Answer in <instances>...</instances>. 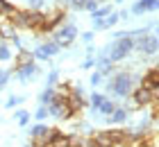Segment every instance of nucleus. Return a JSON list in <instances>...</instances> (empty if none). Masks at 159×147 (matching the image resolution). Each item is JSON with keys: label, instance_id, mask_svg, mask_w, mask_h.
I'll list each match as a JSON object with an SVG mask.
<instances>
[{"label": "nucleus", "instance_id": "obj_13", "mask_svg": "<svg viewBox=\"0 0 159 147\" xmlns=\"http://www.w3.org/2000/svg\"><path fill=\"white\" fill-rule=\"evenodd\" d=\"M127 120V109H114V113L109 115V122H114V124H123Z\"/></svg>", "mask_w": 159, "mask_h": 147}, {"label": "nucleus", "instance_id": "obj_22", "mask_svg": "<svg viewBox=\"0 0 159 147\" xmlns=\"http://www.w3.org/2000/svg\"><path fill=\"white\" fill-rule=\"evenodd\" d=\"M7 59H11V52L5 43H0V61H7Z\"/></svg>", "mask_w": 159, "mask_h": 147}, {"label": "nucleus", "instance_id": "obj_24", "mask_svg": "<svg viewBox=\"0 0 159 147\" xmlns=\"http://www.w3.org/2000/svg\"><path fill=\"white\" fill-rule=\"evenodd\" d=\"M34 115H37V120H43L46 115H50V113H48V106H39V109H37V113H34Z\"/></svg>", "mask_w": 159, "mask_h": 147}, {"label": "nucleus", "instance_id": "obj_16", "mask_svg": "<svg viewBox=\"0 0 159 147\" xmlns=\"http://www.w3.org/2000/svg\"><path fill=\"white\" fill-rule=\"evenodd\" d=\"M91 14H93V20H100V18L105 20V18L111 14V7H109V5H102V7H98V9L91 11Z\"/></svg>", "mask_w": 159, "mask_h": 147}, {"label": "nucleus", "instance_id": "obj_33", "mask_svg": "<svg viewBox=\"0 0 159 147\" xmlns=\"http://www.w3.org/2000/svg\"><path fill=\"white\" fill-rule=\"evenodd\" d=\"M25 147H37V145H34V143H32V145H25Z\"/></svg>", "mask_w": 159, "mask_h": 147}, {"label": "nucleus", "instance_id": "obj_2", "mask_svg": "<svg viewBox=\"0 0 159 147\" xmlns=\"http://www.w3.org/2000/svg\"><path fill=\"white\" fill-rule=\"evenodd\" d=\"M132 86H134V79L129 72H116L114 79L109 82V93L116 95V97H127L132 93Z\"/></svg>", "mask_w": 159, "mask_h": 147}, {"label": "nucleus", "instance_id": "obj_35", "mask_svg": "<svg viewBox=\"0 0 159 147\" xmlns=\"http://www.w3.org/2000/svg\"><path fill=\"white\" fill-rule=\"evenodd\" d=\"M116 2H123V0H116Z\"/></svg>", "mask_w": 159, "mask_h": 147}, {"label": "nucleus", "instance_id": "obj_17", "mask_svg": "<svg viewBox=\"0 0 159 147\" xmlns=\"http://www.w3.org/2000/svg\"><path fill=\"white\" fill-rule=\"evenodd\" d=\"M98 68H100V75H109V72H111V68H114V63H111L107 57H100Z\"/></svg>", "mask_w": 159, "mask_h": 147}, {"label": "nucleus", "instance_id": "obj_32", "mask_svg": "<svg viewBox=\"0 0 159 147\" xmlns=\"http://www.w3.org/2000/svg\"><path fill=\"white\" fill-rule=\"evenodd\" d=\"M155 36H157V39H159V25H157V34H155Z\"/></svg>", "mask_w": 159, "mask_h": 147}, {"label": "nucleus", "instance_id": "obj_29", "mask_svg": "<svg viewBox=\"0 0 159 147\" xmlns=\"http://www.w3.org/2000/svg\"><path fill=\"white\" fill-rule=\"evenodd\" d=\"M11 41H14V45H16L18 50H23V43H20V39H18V36H16V34H14V36H11Z\"/></svg>", "mask_w": 159, "mask_h": 147}, {"label": "nucleus", "instance_id": "obj_34", "mask_svg": "<svg viewBox=\"0 0 159 147\" xmlns=\"http://www.w3.org/2000/svg\"><path fill=\"white\" fill-rule=\"evenodd\" d=\"M66 2H73V0H66Z\"/></svg>", "mask_w": 159, "mask_h": 147}, {"label": "nucleus", "instance_id": "obj_11", "mask_svg": "<svg viewBox=\"0 0 159 147\" xmlns=\"http://www.w3.org/2000/svg\"><path fill=\"white\" fill-rule=\"evenodd\" d=\"M50 134V129L46 127V124H34V127H30V136L34 138V141H46V136Z\"/></svg>", "mask_w": 159, "mask_h": 147}, {"label": "nucleus", "instance_id": "obj_12", "mask_svg": "<svg viewBox=\"0 0 159 147\" xmlns=\"http://www.w3.org/2000/svg\"><path fill=\"white\" fill-rule=\"evenodd\" d=\"M16 72H18V77H20V79H27V77H32L34 72H37V66H34V61L20 63L18 68H16Z\"/></svg>", "mask_w": 159, "mask_h": 147}, {"label": "nucleus", "instance_id": "obj_31", "mask_svg": "<svg viewBox=\"0 0 159 147\" xmlns=\"http://www.w3.org/2000/svg\"><path fill=\"white\" fill-rule=\"evenodd\" d=\"M150 93H152V97H157V100H159V84H157V86H155Z\"/></svg>", "mask_w": 159, "mask_h": 147}, {"label": "nucleus", "instance_id": "obj_9", "mask_svg": "<svg viewBox=\"0 0 159 147\" xmlns=\"http://www.w3.org/2000/svg\"><path fill=\"white\" fill-rule=\"evenodd\" d=\"M159 84V70H150L146 77H143L141 82V88H146V91H152V88Z\"/></svg>", "mask_w": 159, "mask_h": 147}, {"label": "nucleus", "instance_id": "obj_19", "mask_svg": "<svg viewBox=\"0 0 159 147\" xmlns=\"http://www.w3.org/2000/svg\"><path fill=\"white\" fill-rule=\"evenodd\" d=\"M16 120H18V124H20V127H25V124L30 122V113L20 109V111H16Z\"/></svg>", "mask_w": 159, "mask_h": 147}, {"label": "nucleus", "instance_id": "obj_4", "mask_svg": "<svg viewBox=\"0 0 159 147\" xmlns=\"http://www.w3.org/2000/svg\"><path fill=\"white\" fill-rule=\"evenodd\" d=\"M75 36H77V27H75L73 23L64 25L59 32H57V43H59V48H61V45H68V43L73 41Z\"/></svg>", "mask_w": 159, "mask_h": 147}, {"label": "nucleus", "instance_id": "obj_7", "mask_svg": "<svg viewBox=\"0 0 159 147\" xmlns=\"http://www.w3.org/2000/svg\"><path fill=\"white\" fill-rule=\"evenodd\" d=\"M43 23H46V14L27 11V27L30 29H43Z\"/></svg>", "mask_w": 159, "mask_h": 147}, {"label": "nucleus", "instance_id": "obj_36", "mask_svg": "<svg viewBox=\"0 0 159 147\" xmlns=\"http://www.w3.org/2000/svg\"><path fill=\"white\" fill-rule=\"evenodd\" d=\"M84 2H86V0H84Z\"/></svg>", "mask_w": 159, "mask_h": 147}, {"label": "nucleus", "instance_id": "obj_26", "mask_svg": "<svg viewBox=\"0 0 159 147\" xmlns=\"http://www.w3.org/2000/svg\"><path fill=\"white\" fill-rule=\"evenodd\" d=\"M7 79H9V72H7V70H0V86H5Z\"/></svg>", "mask_w": 159, "mask_h": 147}, {"label": "nucleus", "instance_id": "obj_5", "mask_svg": "<svg viewBox=\"0 0 159 147\" xmlns=\"http://www.w3.org/2000/svg\"><path fill=\"white\" fill-rule=\"evenodd\" d=\"M66 104H68L70 111H80V109L84 106V97H82V91H80V88H75L73 93L66 95Z\"/></svg>", "mask_w": 159, "mask_h": 147}, {"label": "nucleus", "instance_id": "obj_15", "mask_svg": "<svg viewBox=\"0 0 159 147\" xmlns=\"http://www.w3.org/2000/svg\"><path fill=\"white\" fill-rule=\"evenodd\" d=\"M57 95H59V93H57L55 88H50V86H48L46 91L41 93V102H43V106H46V104H50V102H55V100H57Z\"/></svg>", "mask_w": 159, "mask_h": 147}, {"label": "nucleus", "instance_id": "obj_14", "mask_svg": "<svg viewBox=\"0 0 159 147\" xmlns=\"http://www.w3.org/2000/svg\"><path fill=\"white\" fill-rule=\"evenodd\" d=\"M114 109H116V104L109 100V97H105L102 102H100V106H98V111L102 113V115H111L114 113Z\"/></svg>", "mask_w": 159, "mask_h": 147}, {"label": "nucleus", "instance_id": "obj_27", "mask_svg": "<svg viewBox=\"0 0 159 147\" xmlns=\"http://www.w3.org/2000/svg\"><path fill=\"white\" fill-rule=\"evenodd\" d=\"M100 79H102V77H100V72H93V75H91V84H93V86H98V84H100Z\"/></svg>", "mask_w": 159, "mask_h": 147}, {"label": "nucleus", "instance_id": "obj_10", "mask_svg": "<svg viewBox=\"0 0 159 147\" xmlns=\"http://www.w3.org/2000/svg\"><path fill=\"white\" fill-rule=\"evenodd\" d=\"M118 20H120L118 11H111L105 20H96V29H107V27H114V25L118 23Z\"/></svg>", "mask_w": 159, "mask_h": 147}, {"label": "nucleus", "instance_id": "obj_28", "mask_svg": "<svg viewBox=\"0 0 159 147\" xmlns=\"http://www.w3.org/2000/svg\"><path fill=\"white\" fill-rule=\"evenodd\" d=\"M41 5H43V0H30V7H32L34 11H37V9H39Z\"/></svg>", "mask_w": 159, "mask_h": 147}, {"label": "nucleus", "instance_id": "obj_23", "mask_svg": "<svg viewBox=\"0 0 159 147\" xmlns=\"http://www.w3.org/2000/svg\"><path fill=\"white\" fill-rule=\"evenodd\" d=\"M98 5H100V0H86V2H84V9L96 11V9H98Z\"/></svg>", "mask_w": 159, "mask_h": 147}, {"label": "nucleus", "instance_id": "obj_3", "mask_svg": "<svg viewBox=\"0 0 159 147\" xmlns=\"http://www.w3.org/2000/svg\"><path fill=\"white\" fill-rule=\"evenodd\" d=\"M134 50L143 54H157L159 50V39L152 34H143L141 39H134Z\"/></svg>", "mask_w": 159, "mask_h": 147}, {"label": "nucleus", "instance_id": "obj_25", "mask_svg": "<svg viewBox=\"0 0 159 147\" xmlns=\"http://www.w3.org/2000/svg\"><path fill=\"white\" fill-rule=\"evenodd\" d=\"M18 104H20V97H16V95H11V97L7 100V104H5V106H7V109H11V106H18Z\"/></svg>", "mask_w": 159, "mask_h": 147}, {"label": "nucleus", "instance_id": "obj_8", "mask_svg": "<svg viewBox=\"0 0 159 147\" xmlns=\"http://www.w3.org/2000/svg\"><path fill=\"white\" fill-rule=\"evenodd\" d=\"M132 100H134V104L136 106H146L148 104V102L150 100H152V93H150V91H146V88H136V91L132 93Z\"/></svg>", "mask_w": 159, "mask_h": 147}, {"label": "nucleus", "instance_id": "obj_21", "mask_svg": "<svg viewBox=\"0 0 159 147\" xmlns=\"http://www.w3.org/2000/svg\"><path fill=\"white\" fill-rule=\"evenodd\" d=\"M32 54H34V59H48V57H50V54H48V50H46V45H39Z\"/></svg>", "mask_w": 159, "mask_h": 147}, {"label": "nucleus", "instance_id": "obj_18", "mask_svg": "<svg viewBox=\"0 0 159 147\" xmlns=\"http://www.w3.org/2000/svg\"><path fill=\"white\" fill-rule=\"evenodd\" d=\"M102 100H105L102 93H91V109H93V111H98V106H100Z\"/></svg>", "mask_w": 159, "mask_h": 147}, {"label": "nucleus", "instance_id": "obj_1", "mask_svg": "<svg viewBox=\"0 0 159 147\" xmlns=\"http://www.w3.org/2000/svg\"><path fill=\"white\" fill-rule=\"evenodd\" d=\"M132 50H134V39H129V36H116V41H114L109 45V50H107V59H109L111 63L123 61Z\"/></svg>", "mask_w": 159, "mask_h": 147}, {"label": "nucleus", "instance_id": "obj_6", "mask_svg": "<svg viewBox=\"0 0 159 147\" xmlns=\"http://www.w3.org/2000/svg\"><path fill=\"white\" fill-rule=\"evenodd\" d=\"M155 9H159V0H139V2L132 5V14H146Z\"/></svg>", "mask_w": 159, "mask_h": 147}, {"label": "nucleus", "instance_id": "obj_20", "mask_svg": "<svg viewBox=\"0 0 159 147\" xmlns=\"http://www.w3.org/2000/svg\"><path fill=\"white\" fill-rule=\"evenodd\" d=\"M43 45H46V50H48L50 57H55L57 52H59V43H57V41H48V43H43Z\"/></svg>", "mask_w": 159, "mask_h": 147}, {"label": "nucleus", "instance_id": "obj_30", "mask_svg": "<svg viewBox=\"0 0 159 147\" xmlns=\"http://www.w3.org/2000/svg\"><path fill=\"white\" fill-rule=\"evenodd\" d=\"M84 41L91 43V41H93V32H84Z\"/></svg>", "mask_w": 159, "mask_h": 147}]
</instances>
